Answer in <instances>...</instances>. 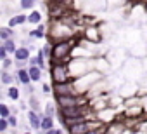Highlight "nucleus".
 Returning a JSON list of instances; mask_svg holds the SVG:
<instances>
[{
	"label": "nucleus",
	"mask_w": 147,
	"mask_h": 134,
	"mask_svg": "<svg viewBox=\"0 0 147 134\" xmlns=\"http://www.w3.org/2000/svg\"><path fill=\"white\" fill-rule=\"evenodd\" d=\"M73 38H64V40H55L52 44V56H50V64L55 63H67L73 54ZM69 64V63H67Z\"/></svg>",
	"instance_id": "1"
},
{
	"label": "nucleus",
	"mask_w": 147,
	"mask_h": 134,
	"mask_svg": "<svg viewBox=\"0 0 147 134\" xmlns=\"http://www.w3.org/2000/svg\"><path fill=\"white\" fill-rule=\"evenodd\" d=\"M50 79H52V84H67V82H73V77H71V72H69V64L67 63L50 64Z\"/></svg>",
	"instance_id": "2"
},
{
	"label": "nucleus",
	"mask_w": 147,
	"mask_h": 134,
	"mask_svg": "<svg viewBox=\"0 0 147 134\" xmlns=\"http://www.w3.org/2000/svg\"><path fill=\"white\" fill-rule=\"evenodd\" d=\"M54 103L57 105L59 110H64V108H75V106H83V105H85V98H83V94L54 96Z\"/></svg>",
	"instance_id": "3"
},
{
	"label": "nucleus",
	"mask_w": 147,
	"mask_h": 134,
	"mask_svg": "<svg viewBox=\"0 0 147 134\" xmlns=\"http://www.w3.org/2000/svg\"><path fill=\"white\" fill-rule=\"evenodd\" d=\"M88 113H90V108L87 105L75 106V108H64V110L57 111V115H59V118H61L62 124L66 120H73V118H88Z\"/></svg>",
	"instance_id": "4"
},
{
	"label": "nucleus",
	"mask_w": 147,
	"mask_h": 134,
	"mask_svg": "<svg viewBox=\"0 0 147 134\" xmlns=\"http://www.w3.org/2000/svg\"><path fill=\"white\" fill-rule=\"evenodd\" d=\"M42 115H43V113H42ZM42 115L36 113V111H33V110H28V111H26V118H28V124H30L31 129L42 131Z\"/></svg>",
	"instance_id": "5"
},
{
	"label": "nucleus",
	"mask_w": 147,
	"mask_h": 134,
	"mask_svg": "<svg viewBox=\"0 0 147 134\" xmlns=\"http://www.w3.org/2000/svg\"><path fill=\"white\" fill-rule=\"evenodd\" d=\"M30 57H31V51H30L28 47L19 45V49H18L16 54H14V61H16V63H28Z\"/></svg>",
	"instance_id": "6"
},
{
	"label": "nucleus",
	"mask_w": 147,
	"mask_h": 134,
	"mask_svg": "<svg viewBox=\"0 0 147 134\" xmlns=\"http://www.w3.org/2000/svg\"><path fill=\"white\" fill-rule=\"evenodd\" d=\"M16 80L19 82V84H23V85H30V84H33L31 82V77H30V72H28V68H21V70H18L16 72Z\"/></svg>",
	"instance_id": "7"
},
{
	"label": "nucleus",
	"mask_w": 147,
	"mask_h": 134,
	"mask_svg": "<svg viewBox=\"0 0 147 134\" xmlns=\"http://www.w3.org/2000/svg\"><path fill=\"white\" fill-rule=\"evenodd\" d=\"M24 23H28V16L26 14H16V16H12L11 19H9V28H16V26H19V25H24Z\"/></svg>",
	"instance_id": "8"
},
{
	"label": "nucleus",
	"mask_w": 147,
	"mask_h": 134,
	"mask_svg": "<svg viewBox=\"0 0 147 134\" xmlns=\"http://www.w3.org/2000/svg\"><path fill=\"white\" fill-rule=\"evenodd\" d=\"M42 12L38 11V9H35V11H30V14H28V23L30 25H35V26H38V25H42Z\"/></svg>",
	"instance_id": "9"
},
{
	"label": "nucleus",
	"mask_w": 147,
	"mask_h": 134,
	"mask_svg": "<svg viewBox=\"0 0 147 134\" xmlns=\"http://www.w3.org/2000/svg\"><path fill=\"white\" fill-rule=\"evenodd\" d=\"M54 117H49V115H42V131L43 132H49V131H52V129H55L54 127Z\"/></svg>",
	"instance_id": "10"
},
{
	"label": "nucleus",
	"mask_w": 147,
	"mask_h": 134,
	"mask_svg": "<svg viewBox=\"0 0 147 134\" xmlns=\"http://www.w3.org/2000/svg\"><path fill=\"white\" fill-rule=\"evenodd\" d=\"M16 37L14 30L9 28V26H0V38H2V42H7V40H12Z\"/></svg>",
	"instance_id": "11"
},
{
	"label": "nucleus",
	"mask_w": 147,
	"mask_h": 134,
	"mask_svg": "<svg viewBox=\"0 0 147 134\" xmlns=\"http://www.w3.org/2000/svg\"><path fill=\"white\" fill-rule=\"evenodd\" d=\"M28 37L33 38V40H35V38H43V37H45V25L42 23V25H38L35 30H30V31H28Z\"/></svg>",
	"instance_id": "12"
},
{
	"label": "nucleus",
	"mask_w": 147,
	"mask_h": 134,
	"mask_svg": "<svg viewBox=\"0 0 147 134\" xmlns=\"http://www.w3.org/2000/svg\"><path fill=\"white\" fill-rule=\"evenodd\" d=\"M14 75L12 73H9V72H0V82H2L4 85H9V87H12L14 85Z\"/></svg>",
	"instance_id": "13"
},
{
	"label": "nucleus",
	"mask_w": 147,
	"mask_h": 134,
	"mask_svg": "<svg viewBox=\"0 0 147 134\" xmlns=\"http://www.w3.org/2000/svg\"><path fill=\"white\" fill-rule=\"evenodd\" d=\"M28 72H30L31 82H42V70L38 68V66H30Z\"/></svg>",
	"instance_id": "14"
},
{
	"label": "nucleus",
	"mask_w": 147,
	"mask_h": 134,
	"mask_svg": "<svg viewBox=\"0 0 147 134\" xmlns=\"http://www.w3.org/2000/svg\"><path fill=\"white\" fill-rule=\"evenodd\" d=\"M5 96H7L9 99H12V101H19V98H21V91H19L16 85H12V87H9V89H7Z\"/></svg>",
	"instance_id": "15"
},
{
	"label": "nucleus",
	"mask_w": 147,
	"mask_h": 134,
	"mask_svg": "<svg viewBox=\"0 0 147 134\" xmlns=\"http://www.w3.org/2000/svg\"><path fill=\"white\" fill-rule=\"evenodd\" d=\"M28 105L31 106V110H33V111H36V113H40V115L43 113V111H42V105H40V101H38L35 96H30V99H28Z\"/></svg>",
	"instance_id": "16"
},
{
	"label": "nucleus",
	"mask_w": 147,
	"mask_h": 134,
	"mask_svg": "<svg viewBox=\"0 0 147 134\" xmlns=\"http://www.w3.org/2000/svg\"><path fill=\"white\" fill-rule=\"evenodd\" d=\"M2 45H4V47L7 49V52H9V54H12V56H14V54H16V51L19 49V47H18V44L14 42V38H12V40H7V42H2Z\"/></svg>",
	"instance_id": "17"
},
{
	"label": "nucleus",
	"mask_w": 147,
	"mask_h": 134,
	"mask_svg": "<svg viewBox=\"0 0 147 134\" xmlns=\"http://www.w3.org/2000/svg\"><path fill=\"white\" fill-rule=\"evenodd\" d=\"M45 59H47V57L43 56V52H42V51H38V52H36V66H38L42 72L47 68V61H45Z\"/></svg>",
	"instance_id": "18"
},
{
	"label": "nucleus",
	"mask_w": 147,
	"mask_h": 134,
	"mask_svg": "<svg viewBox=\"0 0 147 134\" xmlns=\"http://www.w3.org/2000/svg\"><path fill=\"white\" fill-rule=\"evenodd\" d=\"M54 105H55L54 101L47 103V105H45V111H43V113H45V115H49V117H54V118H55V113L59 111V108H55Z\"/></svg>",
	"instance_id": "19"
},
{
	"label": "nucleus",
	"mask_w": 147,
	"mask_h": 134,
	"mask_svg": "<svg viewBox=\"0 0 147 134\" xmlns=\"http://www.w3.org/2000/svg\"><path fill=\"white\" fill-rule=\"evenodd\" d=\"M12 113H11V108L5 105V103H2L0 105V118H9Z\"/></svg>",
	"instance_id": "20"
},
{
	"label": "nucleus",
	"mask_w": 147,
	"mask_h": 134,
	"mask_svg": "<svg viewBox=\"0 0 147 134\" xmlns=\"http://www.w3.org/2000/svg\"><path fill=\"white\" fill-rule=\"evenodd\" d=\"M35 0H21L19 2V7L21 9H31V11H35Z\"/></svg>",
	"instance_id": "21"
},
{
	"label": "nucleus",
	"mask_w": 147,
	"mask_h": 134,
	"mask_svg": "<svg viewBox=\"0 0 147 134\" xmlns=\"http://www.w3.org/2000/svg\"><path fill=\"white\" fill-rule=\"evenodd\" d=\"M40 51H42V52H43V56L50 61V56H52V44H45Z\"/></svg>",
	"instance_id": "22"
},
{
	"label": "nucleus",
	"mask_w": 147,
	"mask_h": 134,
	"mask_svg": "<svg viewBox=\"0 0 147 134\" xmlns=\"http://www.w3.org/2000/svg\"><path fill=\"white\" fill-rule=\"evenodd\" d=\"M12 64H14L12 59H5V61H2V72H9V70L12 68Z\"/></svg>",
	"instance_id": "23"
},
{
	"label": "nucleus",
	"mask_w": 147,
	"mask_h": 134,
	"mask_svg": "<svg viewBox=\"0 0 147 134\" xmlns=\"http://www.w3.org/2000/svg\"><path fill=\"white\" fill-rule=\"evenodd\" d=\"M11 125H9V122H7V118H0V132H7V129H9Z\"/></svg>",
	"instance_id": "24"
},
{
	"label": "nucleus",
	"mask_w": 147,
	"mask_h": 134,
	"mask_svg": "<svg viewBox=\"0 0 147 134\" xmlns=\"http://www.w3.org/2000/svg\"><path fill=\"white\" fill-rule=\"evenodd\" d=\"M7 122H9V125H11L12 129H16V127H18V117H16V113H12V115L7 118Z\"/></svg>",
	"instance_id": "25"
},
{
	"label": "nucleus",
	"mask_w": 147,
	"mask_h": 134,
	"mask_svg": "<svg viewBox=\"0 0 147 134\" xmlns=\"http://www.w3.org/2000/svg\"><path fill=\"white\" fill-rule=\"evenodd\" d=\"M5 59H9V52L4 45H0V61H5Z\"/></svg>",
	"instance_id": "26"
},
{
	"label": "nucleus",
	"mask_w": 147,
	"mask_h": 134,
	"mask_svg": "<svg viewBox=\"0 0 147 134\" xmlns=\"http://www.w3.org/2000/svg\"><path fill=\"white\" fill-rule=\"evenodd\" d=\"M107 132V129L102 125V127H97V129H92L90 132H87V134H106Z\"/></svg>",
	"instance_id": "27"
},
{
	"label": "nucleus",
	"mask_w": 147,
	"mask_h": 134,
	"mask_svg": "<svg viewBox=\"0 0 147 134\" xmlns=\"http://www.w3.org/2000/svg\"><path fill=\"white\" fill-rule=\"evenodd\" d=\"M42 89H43V94H50L52 85H49V84H42Z\"/></svg>",
	"instance_id": "28"
},
{
	"label": "nucleus",
	"mask_w": 147,
	"mask_h": 134,
	"mask_svg": "<svg viewBox=\"0 0 147 134\" xmlns=\"http://www.w3.org/2000/svg\"><path fill=\"white\" fill-rule=\"evenodd\" d=\"M30 66H36V56H31L30 57V61H28V68Z\"/></svg>",
	"instance_id": "29"
},
{
	"label": "nucleus",
	"mask_w": 147,
	"mask_h": 134,
	"mask_svg": "<svg viewBox=\"0 0 147 134\" xmlns=\"http://www.w3.org/2000/svg\"><path fill=\"white\" fill-rule=\"evenodd\" d=\"M45 134H64V132H62V129H52V131H49Z\"/></svg>",
	"instance_id": "30"
},
{
	"label": "nucleus",
	"mask_w": 147,
	"mask_h": 134,
	"mask_svg": "<svg viewBox=\"0 0 147 134\" xmlns=\"http://www.w3.org/2000/svg\"><path fill=\"white\" fill-rule=\"evenodd\" d=\"M19 106H21V110H26V108H28V106H26V103H23V101H21V105H19Z\"/></svg>",
	"instance_id": "31"
},
{
	"label": "nucleus",
	"mask_w": 147,
	"mask_h": 134,
	"mask_svg": "<svg viewBox=\"0 0 147 134\" xmlns=\"http://www.w3.org/2000/svg\"><path fill=\"white\" fill-rule=\"evenodd\" d=\"M21 134H31V132H30V131H26V132H21Z\"/></svg>",
	"instance_id": "32"
}]
</instances>
